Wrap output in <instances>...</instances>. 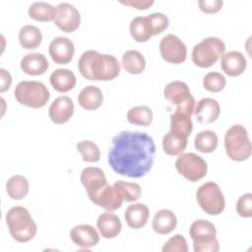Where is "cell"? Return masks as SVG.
Segmentation results:
<instances>
[{
    "mask_svg": "<svg viewBox=\"0 0 252 252\" xmlns=\"http://www.w3.org/2000/svg\"><path fill=\"white\" fill-rule=\"evenodd\" d=\"M163 95L168 102L176 106L184 104L193 97L187 84L181 81L168 83L163 89Z\"/></svg>",
    "mask_w": 252,
    "mask_h": 252,
    "instance_id": "d6986e66",
    "label": "cell"
},
{
    "mask_svg": "<svg viewBox=\"0 0 252 252\" xmlns=\"http://www.w3.org/2000/svg\"><path fill=\"white\" fill-rule=\"evenodd\" d=\"M0 92L1 93H4L5 91H7L11 84H12V77H11V74L6 71L5 69L1 68L0 69Z\"/></svg>",
    "mask_w": 252,
    "mask_h": 252,
    "instance_id": "ee69618b",
    "label": "cell"
},
{
    "mask_svg": "<svg viewBox=\"0 0 252 252\" xmlns=\"http://www.w3.org/2000/svg\"><path fill=\"white\" fill-rule=\"evenodd\" d=\"M223 2L221 0H199L198 5L201 11L206 14H215L218 13L221 7Z\"/></svg>",
    "mask_w": 252,
    "mask_h": 252,
    "instance_id": "b9f144b4",
    "label": "cell"
},
{
    "mask_svg": "<svg viewBox=\"0 0 252 252\" xmlns=\"http://www.w3.org/2000/svg\"><path fill=\"white\" fill-rule=\"evenodd\" d=\"M56 8L57 15L53 21L55 26L64 32H75L81 24V15L77 8L67 2L59 3Z\"/></svg>",
    "mask_w": 252,
    "mask_h": 252,
    "instance_id": "8fae6325",
    "label": "cell"
},
{
    "mask_svg": "<svg viewBox=\"0 0 252 252\" xmlns=\"http://www.w3.org/2000/svg\"><path fill=\"white\" fill-rule=\"evenodd\" d=\"M226 81L222 74L219 72H210L203 79V87L211 93H219L225 87Z\"/></svg>",
    "mask_w": 252,
    "mask_h": 252,
    "instance_id": "74e56055",
    "label": "cell"
},
{
    "mask_svg": "<svg viewBox=\"0 0 252 252\" xmlns=\"http://www.w3.org/2000/svg\"><path fill=\"white\" fill-rule=\"evenodd\" d=\"M50 85L59 93H67L76 86V76L69 69H56L49 77Z\"/></svg>",
    "mask_w": 252,
    "mask_h": 252,
    "instance_id": "d4e9b609",
    "label": "cell"
},
{
    "mask_svg": "<svg viewBox=\"0 0 252 252\" xmlns=\"http://www.w3.org/2000/svg\"><path fill=\"white\" fill-rule=\"evenodd\" d=\"M153 28H154V34H158L162 32L164 30L167 29L169 25V20L167 16L162 13H153L149 15Z\"/></svg>",
    "mask_w": 252,
    "mask_h": 252,
    "instance_id": "60d3db41",
    "label": "cell"
},
{
    "mask_svg": "<svg viewBox=\"0 0 252 252\" xmlns=\"http://www.w3.org/2000/svg\"><path fill=\"white\" fill-rule=\"evenodd\" d=\"M189 235L191 239L205 235H217V229L211 221L207 220H197L191 223Z\"/></svg>",
    "mask_w": 252,
    "mask_h": 252,
    "instance_id": "8d00e7d4",
    "label": "cell"
},
{
    "mask_svg": "<svg viewBox=\"0 0 252 252\" xmlns=\"http://www.w3.org/2000/svg\"><path fill=\"white\" fill-rule=\"evenodd\" d=\"M224 149L226 156L234 161H243L250 158L252 146L243 125L234 124L227 129L224 135Z\"/></svg>",
    "mask_w": 252,
    "mask_h": 252,
    "instance_id": "277c9868",
    "label": "cell"
},
{
    "mask_svg": "<svg viewBox=\"0 0 252 252\" xmlns=\"http://www.w3.org/2000/svg\"><path fill=\"white\" fill-rule=\"evenodd\" d=\"M177 172L191 182H196L204 178L208 171L206 160L194 153H181L175 160Z\"/></svg>",
    "mask_w": 252,
    "mask_h": 252,
    "instance_id": "ba28073f",
    "label": "cell"
},
{
    "mask_svg": "<svg viewBox=\"0 0 252 252\" xmlns=\"http://www.w3.org/2000/svg\"><path fill=\"white\" fill-rule=\"evenodd\" d=\"M92 202L106 211L114 212L122 206L123 198L113 185L107 184L99 191Z\"/></svg>",
    "mask_w": 252,
    "mask_h": 252,
    "instance_id": "e0dca14e",
    "label": "cell"
},
{
    "mask_svg": "<svg viewBox=\"0 0 252 252\" xmlns=\"http://www.w3.org/2000/svg\"><path fill=\"white\" fill-rule=\"evenodd\" d=\"M30 190L28 179L20 174L11 176L6 182V191L8 196L13 200H21L25 198Z\"/></svg>",
    "mask_w": 252,
    "mask_h": 252,
    "instance_id": "f546056e",
    "label": "cell"
},
{
    "mask_svg": "<svg viewBox=\"0 0 252 252\" xmlns=\"http://www.w3.org/2000/svg\"><path fill=\"white\" fill-rule=\"evenodd\" d=\"M155 154L156 145L149 134L121 131L112 138L107 160L117 174L140 178L152 169Z\"/></svg>",
    "mask_w": 252,
    "mask_h": 252,
    "instance_id": "6da1fadb",
    "label": "cell"
},
{
    "mask_svg": "<svg viewBox=\"0 0 252 252\" xmlns=\"http://www.w3.org/2000/svg\"><path fill=\"white\" fill-rule=\"evenodd\" d=\"M70 238L75 245L82 249L95 246L99 241V235L95 228L90 224H78L70 230Z\"/></svg>",
    "mask_w": 252,
    "mask_h": 252,
    "instance_id": "9a60e30c",
    "label": "cell"
},
{
    "mask_svg": "<svg viewBox=\"0 0 252 252\" xmlns=\"http://www.w3.org/2000/svg\"><path fill=\"white\" fill-rule=\"evenodd\" d=\"M196 119L203 124L215 122L220 113V106L219 102L211 97H204L200 99L194 109Z\"/></svg>",
    "mask_w": 252,
    "mask_h": 252,
    "instance_id": "ac0fdd59",
    "label": "cell"
},
{
    "mask_svg": "<svg viewBox=\"0 0 252 252\" xmlns=\"http://www.w3.org/2000/svg\"><path fill=\"white\" fill-rule=\"evenodd\" d=\"M195 109V99L192 97L182 105L176 106L174 112L170 115V131L188 138L193 130L191 115Z\"/></svg>",
    "mask_w": 252,
    "mask_h": 252,
    "instance_id": "9c48e42d",
    "label": "cell"
},
{
    "mask_svg": "<svg viewBox=\"0 0 252 252\" xmlns=\"http://www.w3.org/2000/svg\"><path fill=\"white\" fill-rule=\"evenodd\" d=\"M5 220L12 238L17 242L26 243L35 236L37 226L25 207H12L7 212Z\"/></svg>",
    "mask_w": 252,
    "mask_h": 252,
    "instance_id": "3957f363",
    "label": "cell"
},
{
    "mask_svg": "<svg viewBox=\"0 0 252 252\" xmlns=\"http://www.w3.org/2000/svg\"><path fill=\"white\" fill-rule=\"evenodd\" d=\"M177 224V218L174 213L167 209L159 210L156 213L152 220V227L158 234L165 235L171 232Z\"/></svg>",
    "mask_w": 252,
    "mask_h": 252,
    "instance_id": "cb8c5ba5",
    "label": "cell"
},
{
    "mask_svg": "<svg viewBox=\"0 0 252 252\" xmlns=\"http://www.w3.org/2000/svg\"><path fill=\"white\" fill-rule=\"evenodd\" d=\"M103 95L99 88L90 85L85 87L78 95L79 105L86 110H95L102 104Z\"/></svg>",
    "mask_w": 252,
    "mask_h": 252,
    "instance_id": "484cf974",
    "label": "cell"
},
{
    "mask_svg": "<svg viewBox=\"0 0 252 252\" xmlns=\"http://www.w3.org/2000/svg\"><path fill=\"white\" fill-rule=\"evenodd\" d=\"M236 212L242 218L252 217V194L246 193L240 196L236 202Z\"/></svg>",
    "mask_w": 252,
    "mask_h": 252,
    "instance_id": "ab89813d",
    "label": "cell"
},
{
    "mask_svg": "<svg viewBox=\"0 0 252 252\" xmlns=\"http://www.w3.org/2000/svg\"><path fill=\"white\" fill-rule=\"evenodd\" d=\"M14 95L19 103L35 109L43 107L50 98L49 91L38 81L20 82L14 90Z\"/></svg>",
    "mask_w": 252,
    "mask_h": 252,
    "instance_id": "5b68a950",
    "label": "cell"
},
{
    "mask_svg": "<svg viewBox=\"0 0 252 252\" xmlns=\"http://www.w3.org/2000/svg\"><path fill=\"white\" fill-rule=\"evenodd\" d=\"M150 210L143 203H135L129 205L125 211L124 218L129 227L134 229L142 228L149 220Z\"/></svg>",
    "mask_w": 252,
    "mask_h": 252,
    "instance_id": "7402d4cb",
    "label": "cell"
},
{
    "mask_svg": "<svg viewBox=\"0 0 252 252\" xmlns=\"http://www.w3.org/2000/svg\"><path fill=\"white\" fill-rule=\"evenodd\" d=\"M78 68L81 75L90 81H111L120 73V63L116 57L96 50L83 52Z\"/></svg>",
    "mask_w": 252,
    "mask_h": 252,
    "instance_id": "7a4b0ae2",
    "label": "cell"
},
{
    "mask_svg": "<svg viewBox=\"0 0 252 252\" xmlns=\"http://www.w3.org/2000/svg\"><path fill=\"white\" fill-rule=\"evenodd\" d=\"M196 199L201 209L211 216H217L223 212L225 200L220 186L213 181L202 184L197 192Z\"/></svg>",
    "mask_w": 252,
    "mask_h": 252,
    "instance_id": "52a82bcc",
    "label": "cell"
},
{
    "mask_svg": "<svg viewBox=\"0 0 252 252\" xmlns=\"http://www.w3.org/2000/svg\"><path fill=\"white\" fill-rule=\"evenodd\" d=\"M161 250L162 252H187V241L182 234H175L163 244Z\"/></svg>",
    "mask_w": 252,
    "mask_h": 252,
    "instance_id": "f35d334b",
    "label": "cell"
},
{
    "mask_svg": "<svg viewBox=\"0 0 252 252\" xmlns=\"http://www.w3.org/2000/svg\"><path fill=\"white\" fill-rule=\"evenodd\" d=\"M220 67L227 76L237 77L245 71L247 67V60L241 52L232 50L221 55Z\"/></svg>",
    "mask_w": 252,
    "mask_h": 252,
    "instance_id": "2e32d148",
    "label": "cell"
},
{
    "mask_svg": "<svg viewBox=\"0 0 252 252\" xmlns=\"http://www.w3.org/2000/svg\"><path fill=\"white\" fill-rule=\"evenodd\" d=\"M218 135L212 130H205L199 132L194 139L195 149L203 154L213 153L218 147Z\"/></svg>",
    "mask_w": 252,
    "mask_h": 252,
    "instance_id": "1f68e13d",
    "label": "cell"
},
{
    "mask_svg": "<svg viewBox=\"0 0 252 252\" xmlns=\"http://www.w3.org/2000/svg\"><path fill=\"white\" fill-rule=\"evenodd\" d=\"M187 139L169 130L162 138L163 152L168 156L180 155L187 147Z\"/></svg>",
    "mask_w": 252,
    "mask_h": 252,
    "instance_id": "4dcf8cb0",
    "label": "cell"
},
{
    "mask_svg": "<svg viewBox=\"0 0 252 252\" xmlns=\"http://www.w3.org/2000/svg\"><path fill=\"white\" fill-rule=\"evenodd\" d=\"M130 34L137 42H146L154 34V28L148 16H139L131 20L129 25Z\"/></svg>",
    "mask_w": 252,
    "mask_h": 252,
    "instance_id": "603a6c76",
    "label": "cell"
},
{
    "mask_svg": "<svg viewBox=\"0 0 252 252\" xmlns=\"http://www.w3.org/2000/svg\"><path fill=\"white\" fill-rule=\"evenodd\" d=\"M159 52L162 59L171 64H181L187 57L185 43L172 33L166 34L160 39Z\"/></svg>",
    "mask_w": 252,
    "mask_h": 252,
    "instance_id": "30bf717a",
    "label": "cell"
},
{
    "mask_svg": "<svg viewBox=\"0 0 252 252\" xmlns=\"http://www.w3.org/2000/svg\"><path fill=\"white\" fill-rule=\"evenodd\" d=\"M225 44L217 36H209L198 42L192 50L193 63L201 68L213 66L224 53Z\"/></svg>",
    "mask_w": 252,
    "mask_h": 252,
    "instance_id": "8992f818",
    "label": "cell"
},
{
    "mask_svg": "<svg viewBox=\"0 0 252 252\" xmlns=\"http://www.w3.org/2000/svg\"><path fill=\"white\" fill-rule=\"evenodd\" d=\"M48 52L56 64H68L73 59L75 46L73 41L68 37L57 36L51 40Z\"/></svg>",
    "mask_w": 252,
    "mask_h": 252,
    "instance_id": "4fadbf2b",
    "label": "cell"
},
{
    "mask_svg": "<svg viewBox=\"0 0 252 252\" xmlns=\"http://www.w3.org/2000/svg\"><path fill=\"white\" fill-rule=\"evenodd\" d=\"M74 113V103L67 95L56 97L48 108L50 120L55 124H64L70 120Z\"/></svg>",
    "mask_w": 252,
    "mask_h": 252,
    "instance_id": "5bb4252c",
    "label": "cell"
},
{
    "mask_svg": "<svg viewBox=\"0 0 252 252\" xmlns=\"http://www.w3.org/2000/svg\"><path fill=\"white\" fill-rule=\"evenodd\" d=\"M120 3L123 5H126V6L136 8L138 10H147L155 2L153 0H126V1L121 0Z\"/></svg>",
    "mask_w": 252,
    "mask_h": 252,
    "instance_id": "7bdbcfd3",
    "label": "cell"
},
{
    "mask_svg": "<svg viewBox=\"0 0 252 252\" xmlns=\"http://www.w3.org/2000/svg\"><path fill=\"white\" fill-rule=\"evenodd\" d=\"M153 110L147 105L131 107L127 112V120L130 124L147 127L153 121Z\"/></svg>",
    "mask_w": 252,
    "mask_h": 252,
    "instance_id": "d6a6232c",
    "label": "cell"
},
{
    "mask_svg": "<svg viewBox=\"0 0 252 252\" xmlns=\"http://www.w3.org/2000/svg\"><path fill=\"white\" fill-rule=\"evenodd\" d=\"M96 227L102 237L111 239L115 238L120 233L122 224L120 219L115 214L106 211L98 216Z\"/></svg>",
    "mask_w": 252,
    "mask_h": 252,
    "instance_id": "ffe728a7",
    "label": "cell"
},
{
    "mask_svg": "<svg viewBox=\"0 0 252 252\" xmlns=\"http://www.w3.org/2000/svg\"><path fill=\"white\" fill-rule=\"evenodd\" d=\"M121 64L126 72L133 75H138L145 70L146 59L141 52L131 49L123 53Z\"/></svg>",
    "mask_w": 252,
    "mask_h": 252,
    "instance_id": "83f0119b",
    "label": "cell"
},
{
    "mask_svg": "<svg viewBox=\"0 0 252 252\" xmlns=\"http://www.w3.org/2000/svg\"><path fill=\"white\" fill-rule=\"evenodd\" d=\"M21 69L24 73L31 76L42 75L49 67L46 57L39 52L26 54L20 63Z\"/></svg>",
    "mask_w": 252,
    "mask_h": 252,
    "instance_id": "44dd1931",
    "label": "cell"
},
{
    "mask_svg": "<svg viewBox=\"0 0 252 252\" xmlns=\"http://www.w3.org/2000/svg\"><path fill=\"white\" fill-rule=\"evenodd\" d=\"M29 16L38 22L54 21L57 15V8L50 3L37 1L30 5L28 10Z\"/></svg>",
    "mask_w": 252,
    "mask_h": 252,
    "instance_id": "4316f807",
    "label": "cell"
},
{
    "mask_svg": "<svg viewBox=\"0 0 252 252\" xmlns=\"http://www.w3.org/2000/svg\"><path fill=\"white\" fill-rule=\"evenodd\" d=\"M113 186L119 192L123 201L135 202L141 197V186L138 183L117 180L114 182Z\"/></svg>",
    "mask_w": 252,
    "mask_h": 252,
    "instance_id": "836d02e7",
    "label": "cell"
},
{
    "mask_svg": "<svg viewBox=\"0 0 252 252\" xmlns=\"http://www.w3.org/2000/svg\"><path fill=\"white\" fill-rule=\"evenodd\" d=\"M80 179L91 201L108 184L104 172L95 166L85 167L81 172Z\"/></svg>",
    "mask_w": 252,
    "mask_h": 252,
    "instance_id": "7c38bea8",
    "label": "cell"
},
{
    "mask_svg": "<svg viewBox=\"0 0 252 252\" xmlns=\"http://www.w3.org/2000/svg\"><path fill=\"white\" fill-rule=\"evenodd\" d=\"M77 151L82 155V158L87 162H96L100 158V151L97 145L89 140H83L76 146Z\"/></svg>",
    "mask_w": 252,
    "mask_h": 252,
    "instance_id": "e575fe53",
    "label": "cell"
},
{
    "mask_svg": "<svg viewBox=\"0 0 252 252\" xmlns=\"http://www.w3.org/2000/svg\"><path fill=\"white\" fill-rule=\"evenodd\" d=\"M192 240L195 252H217L220 249V243L216 235L199 236Z\"/></svg>",
    "mask_w": 252,
    "mask_h": 252,
    "instance_id": "d590c367",
    "label": "cell"
},
{
    "mask_svg": "<svg viewBox=\"0 0 252 252\" xmlns=\"http://www.w3.org/2000/svg\"><path fill=\"white\" fill-rule=\"evenodd\" d=\"M42 40V34L40 30L32 25H26L20 29L19 41L25 49L37 48Z\"/></svg>",
    "mask_w": 252,
    "mask_h": 252,
    "instance_id": "f1b7e54d",
    "label": "cell"
}]
</instances>
